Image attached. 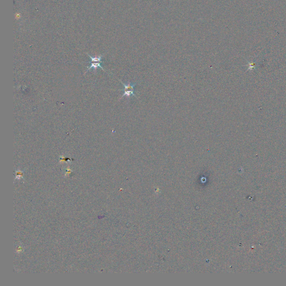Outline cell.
<instances>
[{"label":"cell","instance_id":"6da1fadb","mask_svg":"<svg viewBox=\"0 0 286 286\" xmlns=\"http://www.w3.org/2000/svg\"><path fill=\"white\" fill-rule=\"evenodd\" d=\"M120 82H121V83L122 84V85L124 87V89L122 90L124 93L120 99H122L125 96H126L128 99H129L131 96H133L137 98V96L134 93V87L136 86L137 83H135L133 84L130 82H128V83H127V84H125L122 81L120 80Z\"/></svg>","mask_w":286,"mask_h":286},{"label":"cell","instance_id":"7a4b0ae2","mask_svg":"<svg viewBox=\"0 0 286 286\" xmlns=\"http://www.w3.org/2000/svg\"><path fill=\"white\" fill-rule=\"evenodd\" d=\"M101 63H102V62H91V66L87 67V72H88L89 70H91V69H92V68H93L94 70H95V72H96V70H97V69L99 67L101 68L102 70L105 71V69H104V68H103L101 66Z\"/></svg>","mask_w":286,"mask_h":286},{"label":"cell","instance_id":"3957f363","mask_svg":"<svg viewBox=\"0 0 286 286\" xmlns=\"http://www.w3.org/2000/svg\"><path fill=\"white\" fill-rule=\"evenodd\" d=\"M89 57L91 59V62H102V59L103 58V55H99L97 57H92L87 54Z\"/></svg>","mask_w":286,"mask_h":286}]
</instances>
